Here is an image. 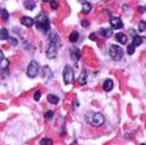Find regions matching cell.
<instances>
[{"label":"cell","instance_id":"cell-9","mask_svg":"<svg viewBox=\"0 0 146 145\" xmlns=\"http://www.w3.org/2000/svg\"><path fill=\"white\" fill-rule=\"evenodd\" d=\"M104 90L105 91H111L112 88H114V81L111 80V79H106V80L104 81Z\"/></svg>","mask_w":146,"mask_h":145},{"label":"cell","instance_id":"cell-7","mask_svg":"<svg viewBox=\"0 0 146 145\" xmlns=\"http://www.w3.org/2000/svg\"><path fill=\"white\" fill-rule=\"evenodd\" d=\"M110 24H111V29H121V28H124V24H122L120 18H111Z\"/></svg>","mask_w":146,"mask_h":145},{"label":"cell","instance_id":"cell-20","mask_svg":"<svg viewBox=\"0 0 146 145\" xmlns=\"http://www.w3.org/2000/svg\"><path fill=\"white\" fill-rule=\"evenodd\" d=\"M24 5H25L26 9H29V10H33V9L35 8L36 3L35 1H24Z\"/></svg>","mask_w":146,"mask_h":145},{"label":"cell","instance_id":"cell-3","mask_svg":"<svg viewBox=\"0 0 146 145\" xmlns=\"http://www.w3.org/2000/svg\"><path fill=\"white\" fill-rule=\"evenodd\" d=\"M35 23H36L38 29L40 31H42V33L49 31V29H50V23H49V19H48V16H46L45 14H40V15L36 16Z\"/></svg>","mask_w":146,"mask_h":145},{"label":"cell","instance_id":"cell-16","mask_svg":"<svg viewBox=\"0 0 146 145\" xmlns=\"http://www.w3.org/2000/svg\"><path fill=\"white\" fill-rule=\"evenodd\" d=\"M86 75H88L86 70H82L81 74H80V76H79V83H80L81 85H85L86 84V78H88Z\"/></svg>","mask_w":146,"mask_h":145},{"label":"cell","instance_id":"cell-8","mask_svg":"<svg viewBox=\"0 0 146 145\" xmlns=\"http://www.w3.org/2000/svg\"><path fill=\"white\" fill-rule=\"evenodd\" d=\"M99 34H100L102 38L109 39L112 35V29L111 28H101L100 30H99Z\"/></svg>","mask_w":146,"mask_h":145},{"label":"cell","instance_id":"cell-12","mask_svg":"<svg viewBox=\"0 0 146 145\" xmlns=\"http://www.w3.org/2000/svg\"><path fill=\"white\" fill-rule=\"evenodd\" d=\"M0 67H1V71H3V78H5L4 75H5V70L8 69L9 67V60L8 59H1V61H0Z\"/></svg>","mask_w":146,"mask_h":145},{"label":"cell","instance_id":"cell-18","mask_svg":"<svg viewBox=\"0 0 146 145\" xmlns=\"http://www.w3.org/2000/svg\"><path fill=\"white\" fill-rule=\"evenodd\" d=\"M79 36H80V35H79L78 31H72L70 34V36H69V40H70L71 43H76L79 40Z\"/></svg>","mask_w":146,"mask_h":145},{"label":"cell","instance_id":"cell-11","mask_svg":"<svg viewBox=\"0 0 146 145\" xmlns=\"http://www.w3.org/2000/svg\"><path fill=\"white\" fill-rule=\"evenodd\" d=\"M115 38L120 44H126V43H127V36L125 34H122V33H117V34L115 35Z\"/></svg>","mask_w":146,"mask_h":145},{"label":"cell","instance_id":"cell-15","mask_svg":"<svg viewBox=\"0 0 146 145\" xmlns=\"http://www.w3.org/2000/svg\"><path fill=\"white\" fill-rule=\"evenodd\" d=\"M91 9H92L91 3H82V13H84V14H88V13H90Z\"/></svg>","mask_w":146,"mask_h":145},{"label":"cell","instance_id":"cell-5","mask_svg":"<svg viewBox=\"0 0 146 145\" xmlns=\"http://www.w3.org/2000/svg\"><path fill=\"white\" fill-rule=\"evenodd\" d=\"M39 70H40V67L35 60H33L28 67V70H26V74H28L29 78H35L36 75L39 74Z\"/></svg>","mask_w":146,"mask_h":145},{"label":"cell","instance_id":"cell-23","mask_svg":"<svg viewBox=\"0 0 146 145\" xmlns=\"http://www.w3.org/2000/svg\"><path fill=\"white\" fill-rule=\"evenodd\" d=\"M0 14H1V19L3 20H6V19L9 18V13L5 10V9H1V10H0Z\"/></svg>","mask_w":146,"mask_h":145},{"label":"cell","instance_id":"cell-27","mask_svg":"<svg viewBox=\"0 0 146 145\" xmlns=\"http://www.w3.org/2000/svg\"><path fill=\"white\" fill-rule=\"evenodd\" d=\"M127 53H129V54H130V55H132V54H134V53H135V47H134V45H132V44H130V45H129V47H127Z\"/></svg>","mask_w":146,"mask_h":145},{"label":"cell","instance_id":"cell-25","mask_svg":"<svg viewBox=\"0 0 146 145\" xmlns=\"http://www.w3.org/2000/svg\"><path fill=\"white\" fill-rule=\"evenodd\" d=\"M52 116H54V111L52 110H49V111H46L45 113V119L46 120H51Z\"/></svg>","mask_w":146,"mask_h":145},{"label":"cell","instance_id":"cell-13","mask_svg":"<svg viewBox=\"0 0 146 145\" xmlns=\"http://www.w3.org/2000/svg\"><path fill=\"white\" fill-rule=\"evenodd\" d=\"M71 57L74 60H79V59L81 58V53L79 51V49H76V48H72L71 49Z\"/></svg>","mask_w":146,"mask_h":145},{"label":"cell","instance_id":"cell-17","mask_svg":"<svg viewBox=\"0 0 146 145\" xmlns=\"http://www.w3.org/2000/svg\"><path fill=\"white\" fill-rule=\"evenodd\" d=\"M48 101L51 104H58L59 103V96H56L54 94H49L48 95Z\"/></svg>","mask_w":146,"mask_h":145},{"label":"cell","instance_id":"cell-14","mask_svg":"<svg viewBox=\"0 0 146 145\" xmlns=\"http://www.w3.org/2000/svg\"><path fill=\"white\" fill-rule=\"evenodd\" d=\"M42 76H44V80H48V79L51 78V70L48 67L42 68Z\"/></svg>","mask_w":146,"mask_h":145},{"label":"cell","instance_id":"cell-19","mask_svg":"<svg viewBox=\"0 0 146 145\" xmlns=\"http://www.w3.org/2000/svg\"><path fill=\"white\" fill-rule=\"evenodd\" d=\"M142 44V38L141 36H139V35H135L134 36V41H132V45L136 48V47H139V45H141Z\"/></svg>","mask_w":146,"mask_h":145},{"label":"cell","instance_id":"cell-1","mask_svg":"<svg viewBox=\"0 0 146 145\" xmlns=\"http://www.w3.org/2000/svg\"><path fill=\"white\" fill-rule=\"evenodd\" d=\"M59 44H60V40H59L58 35L54 34L50 38V40H49V49H48V51H46L48 58L54 59L56 57V53H58V49H59Z\"/></svg>","mask_w":146,"mask_h":145},{"label":"cell","instance_id":"cell-32","mask_svg":"<svg viewBox=\"0 0 146 145\" xmlns=\"http://www.w3.org/2000/svg\"><path fill=\"white\" fill-rule=\"evenodd\" d=\"M140 145H146V144H140Z\"/></svg>","mask_w":146,"mask_h":145},{"label":"cell","instance_id":"cell-10","mask_svg":"<svg viewBox=\"0 0 146 145\" xmlns=\"http://www.w3.org/2000/svg\"><path fill=\"white\" fill-rule=\"evenodd\" d=\"M34 20H33L31 18H29V16H23L21 18V24L23 25H25V26H29V28H30V26H33L34 25Z\"/></svg>","mask_w":146,"mask_h":145},{"label":"cell","instance_id":"cell-28","mask_svg":"<svg viewBox=\"0 0 146 145\" xmlns=\"http://www.w3.org/2000/svg\"><path fill=\"white\" fill-rule=\"evenodd\" d=\"M50 5H51L52 9H58L59 8V4L56 1H50Z\"/></svg>","mask_w":146,"mask_h":145},{"label":"cell","instance_id":"cell-31","mask_svg":"<svg viewBox=\"0 0 146 145\" xmlns=\"http://www.w3.org/2000/svg\"><path fill=\"white\" fill-rule=\"evenodd\" d=\"M90 39L95 41V40H96V35H95V34H91V35H90Z\"/></svg>","mask_w":146,"mask_h":145},{"label":"cell","instance_id":"cell-24","mask_svg":"<svg viewBox=\"0 0 146 145\" xmlns=\"http://www.w3.org/2000/svg\"><path fill=\"white\" fill-rule=\"evenodd\" d=\"M9 38H10V36H9L8 31H6V29L3 28L1 29V40H5V39H9Z\"/></svg>","mask_w":146,"mask_h":145},{"label":"cell","instance_id":"cell-6","mask_svg":"<svg viewBox=\"0 0 146 145\" xmlns=\"http://www.w3.org/2000/svg\"><path fill=\"white\" fill-rule=\"evenodd\" d=\"M62 76H64V83L66 85L72 83V80H74V70L71 69V67L66 65L64 68V74H62Z\"/></svg>","mask_w":146,"mask_h":145},{"label":"cell","instance_id":"cell-22","mask_svg":"<svg viewBox=\"0 0 146 145\" xmlns=\"http://www.w3.org/2000/svg\"><path fill=\"white\" fill-rule=\"evenodd\" d=\"M139 31H145L146 30V21L144 20H141L140 23H139Z\"/></svg>","mask_w":146,"mask_h":145},{"label":"cell","instance_id":"cell-2","mask_svg":"<svg viewBox=\"0 0 146 145\" xmlns=\"http://www.w3.org/2000/svg\"><path fill=\"white\" fill-rule=\"evenodd\" d=\"M86 121L90 123L91 125H94V126H101V125L105 123V119H104V116H102V114L90 111V113L86 114Z\"/></svg>","mask_w":146,"mask_h":145},{"label":"cell","instance_id":"cell-4","mask_svg":"<svg viewBox=\"0 0 146 145\" xmlns=\"http://www.w3.org/2000/svg\"><path fill=\"white\" fill-rule=\"evenodd\" d=\"M109 54H110L112 60L117 61L122 58V49L120 47H117V45H111L110 49H109Z\"/></svg>","mask_w":146,"mask_h":145},{"label":"cell","instance_id":"cell-26","mask_svg":"<svg viewBox=\"0 0 146 145\" xmlns=\"http://www.w3.org/2000/svg\"><path fill=\"white\" fill-rule=\"evenodd\" d=\"M40 98H41V91L40 90H38V91H35V94H34V100H40Z\"/></svg>","mask_w":146,"mask_h":145},{"label":"cell","instance_id":"cell-30","mask_svg":"<svg viewBox=\"0 0 146 145\" xmlns=\"http://www.w3.org/2000/svg\"><path fill=\"white\" fill-rule=\"evenodd\" d=\"M81 25L84 26V28H88V26L90 25V24H89V21H88V20H82V21H81Z\"/></svg>","mask_w":146,"mask_h":145},{"label":"cell","instance_id":"cell-29","mask_svg":"<svg viewBox=\"0 0 146 145\" xmlns=\"http://www.w3.org/2000/svg\"><path fill=\"white\" fill-rule=\"evenodd\" d=\"M8 40H9V43H10V44H13V45H14V47H15L16 44H18V41H16L15 39H11V38H9Z\"/></svg>","mask_w":146,"mask_h":145},{"label":"cell","instance_id":"cell-21","mask_svg":"<svg viewBox=\"0 0 146 145\" xmlns=\"http://www.w3.org/2000/svg\"><path fill=\"white\" fill-rule=\"evenodd\" d=\"M40 145H52V140L49 138H42L40 140Z\"/></svg>","mask_w":146,"mask_h":145}]
</instances>
